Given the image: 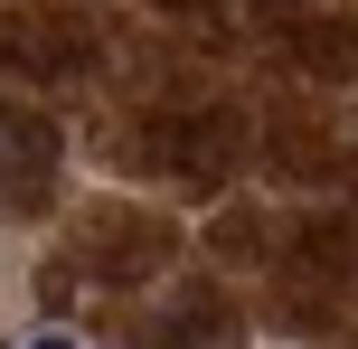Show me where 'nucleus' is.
Segmentation results:
<instances>
[{
  "instance_id": "f257e3e1",
  "label": "nucleus",
  "mask_w": 358,
  "mask_h": 349,
  "mask_svg": "<svg viewBox=\"0 0 358 349\" xmlns=\"http://www.w3.org/2000/svg\"><path fill=\"white\" fill-rule=\"evenodd\" d=\"M19 349H76V340L66 331H38V340H19Z\"/></svg>"
}]
</instances>
